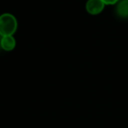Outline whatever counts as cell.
<instances>
[{"instance_id": "2", "label": "cell", "mask_w": 128, "mask_h": 128, "mask_svg": "<svg viewBox=\"0 0 128 128\" xmlns=\"http://www.w3.org/2000/svg\"><path fill=\"white\" fill-rule=\"evenodd\" d=\"M104 3L102 0H88L86 3V10L91 15H98L103 12Z\"/></svg>"}, {"instance_id": "4", "label": "cell", "mask_w": 128, "mask_h": 128, "mask_svg": "<svg viewBox=\"0 0 128 128\" xmlns=\"http://www.w3.org/2000/svg\"><path fill=\"white\" fill-rule=\"evenodd\" d=\"M117 14L120 18H128V0H122L119 4H118L116 8Z\"/></svg>"}, {"instance_id": "3", "label": "cell", "mask_w": 128, "mask_h": 128, "mask_svg": "<svg viewBox=\"0 0 128 128\" xmlns=\"http://www.w3.org/2000/svg\"><path fill=\"white\" fill-rule=\"evenodd\" d=\"M16 41L12 35L3 36L1 39V48L4 51H12L15 48Z\"/></svg>"}, {"instance_id": "5", "label": "cell", "mask_w": 128, "mask_h": 128, "mask_svg": "<svg viewBox=\"0 0 128 128\" xmlns=\"http://www.w3.org/2000/svg\"><path fill=\"white\" fill-rule=\"evenodd\" d=\"M102 1L104 3V4H114L118 2L119 0H102Z\"/></svg>"}, {"instance_id": "1", "label": "cell", "mask_w": 128, "mask_h": 128, "mask_svg": "<svg viewBox=\"0 0 128 128\" xmlns=\"http://www.w3.org/2000/svg\"><path fill=\"white\" fill-rule=\"evenodd\" d=\"M18 23L13 15L4 13L0 16V35L11 36L16 32Z\"/></svg>"}, {"instance_id": "6", "label": "cell", "mask_w": 128, "mask_h": 128, "mask_svg": "<svg viewBox=\"0 0 128 128\" xmlns=\"http://www.w3.org/2000/svg\"><path fill=\"white\" fill-rule=\"evenodd\" d=\"M1 39H2V36L0 35V50L2 49V48H1Z\"/></svg>"}]
</instances>
